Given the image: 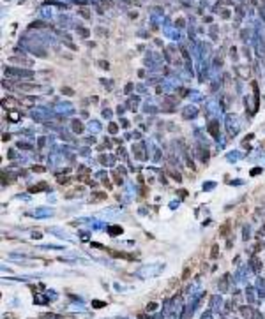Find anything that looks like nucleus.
Masks as SVG:
<instances>
[{"instance_id":"nucleus-1","label":"nucleus","mask_w":265,"mask_h":319,"mask_svg":"<svg viewBox=\"0 0 265 319\" xmlns=\"http://www.w3.org/2000/svg\"><path fill=\"white\" fill-rule=\"evenodd\" d=\"M108 252L111 254V256H115V257H126L127 261H132V259H134L131 254H126V252H113V251H108Z\"/></svg>"},{"instance_id":"nucleus-2","label":"nucleus","mask_w":265,"mask_h":319,"mask_svg":"<svg viewBox=\"0 0 265 319\" xmlns=\"http://www.w3.org/2000/svg\"><path fill=\"white\" fill-rule=\"evenodd\" d=\"M111 235H119V233H122V227H119V226H113L111 227V231H110Z\"/></svg>"},{"instance_id":"nucleus-3","label":"nucleus","mask_w":265,"mask_h":319,"mask_svg":"<svg viewBox=\"0 0 265 319\" xmlns=\"http://www.w3.org/2000/svg\"><path fill=\"white\" fill-rule=\"evenodd\" d=\"M217 251H219V249H217V245H214V247H212V252H210L212 257H216V256H217Z\"/></svg>"},{"instance_id":"nucleus-4","label":"nucleus","mask_w":265,"mask_h":319,"mask_svg":"<svg viewBox=\"0 0 265 319\" xmlns=\"http://www.w3.org/2000/svg\"><path fill=\"white\" fill-rule=\"evenodd\" d=\"M94 307H95V308H101V307H104V303H101V302H94Z\"/></svg>"},{"instance_id":"nucleus-5","label":"nucleus","mask_w":265,"mask_h":319,"mask_svg":"<svg viewBox=\"0 0 265 319\" xmlns=\"http://www.w3.org/2000/svg\"><path fill=\"white\" fill-rule=\"evenodd\" d=\"M32 169H34V171H44V169H42V168H41V166H34V168H32Z\"/></svg>"},{"instance_id":"nucleus-6","label":"nucleus","mask_w":265,"mask_h":319,"mask_svg":"<svg viewBox=\"0 0 265 319\" xmlns=\"http://www.w3.org/2000/svg\"><path fill=\"white\" fill-rule=\"evenodd\" d=\"M263 229H265V227H263Z\"/></svg>"}]
</instances>
